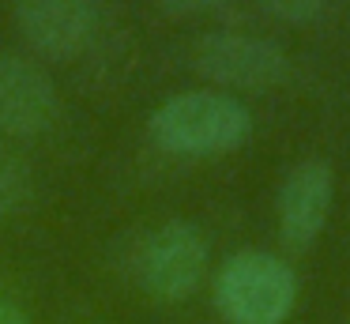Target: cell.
I'll list each match as a JSON object with an SVG mask.
<instances>
[{
  "label": "cell",
  "mask_w": 350,
  "mask_h": 324,
  "mask_svg": "<svg viewBox=\"0 0 350 324\" xmlns=\"http://www.w3.org/2000/svg\"><path fill=\"white\" fill-rule=\"evenodd\" d=\"M252 132V113L222 90H185L151 113V140L170 155H226Z\"/></svg>",
  "instance_id": "6da1fadb"
},
{
  "label": "cell",
  "mask_w": 350,
  "mask_h": 324,
  "mask_svg": "<svg viewBox=\"0 0 350 324\" xmlns=\"http://www.w3.org/2000/svg\"><path fill=\"white\" fill-rule=\"evenodd\" d=\"M294 301V268L264 249H245L230 256L215 279V306L230 324H282Z\"/></svg>",
  "instance_id": "7a4b0ae2"
},
{
  "label": "cell",
  "mask_w": 350,
  "mask_h": 324,
  "mask_svg": "<svg viewBox=\"0 0 350 324\" xmlns=\"http://www.w3.org/2000/svg\"><path fill=\"white\" fill-rule=\"evenodd\" d=\"M207 271V241L185 219H170L159 230L144 234L132 253V275L151 298L181 301L204 283Z\"/></svg>",
  "instance_id": "3957f363"
},
{
  "label": "cell",
  "mask_w": 350,
  "mask_h": 324,
  "mask_svg": "<svg viewBox=\"0 0 350 324\" xmlns=\"http://www.w3.org/2000/svg\"><path fill=\"white\" fill-rule=\"evenodd\" d=\"M196 68L211 83H222V87L267 90V87H279L290 75V57L267 38L219 30V34L200 38Z\"/></svg>",
  "instance_id": "277c9868"
},
{
  "label": "cell",
  "mask_w": 350,
  "mask_h": 324,
  "mask_svg": "<svg viewBox=\"0 0 350 324\" xmlns=\"http://www.w3.org/2000/svg\"><path fill=\"white\" fill-rule=\"evenodd\" d=\"M19 34L46 60H72L94 38V0H12Z\"/></svg>",
  "instance_id": "5b68a950"
},
{
  "label": "cell",
  "mask_w": 350,
  "mask_h": 324,
  "mask_svg": "<svg viewBox=\"0 0 350 324\" xmlns=\"http://www.w3.org/2000/svg\"><path fill=\"white\" fill-rule=\"evenodd\" d=\"M61 98L57 87L34 60L0 57V132L42 136L53 125Z\"/></svg>",
  "instance_id": "8992f818"
},
{
  "label": "cell",
  "mask_w": 350,
  "mask_h": 324,
  "mask_svg": "<svg viewBox=\"0 0 350 324\" xmlns=\"http://www.w3.org/2000/svg\"><path fill=\"white\" fill-rule=\"evenodd\" d=\"M332 188L335 177L320 158H305L286 173L279 188V234L290 249H305L317 241L332 211Z\"/></svg>",
  "instance_id": "52a82bcc"
},
{
  "label": "cell",
  "mask_w": 350,
  "mask_h": 324,
  "mask_svg": "<svg viewBox=\"0 0 350 324\" xmlns=\"http://www.w3.org/2000/svg\"><path fill=\"white\" fill-rule=\"evenodd\" d=\"M34 196V173L19 151L0 143V219H12L31 203Z\"/></svg>",
  "instance_id": "ba28073f"
},
{
  "label": "cell",
  "mask_w": 350,
  "mask_h": 324,
  "mask_svg": "<svg viewBox=\"0 0 350 324\" xmlns=\"http://www.w3.org/2000/svg\"><path fill=\"white\" fill-rule=\"evenodd\" d=\"M260 4L286 23H312L324 12V0H260Z\"/></svg>",
  "instance_id": "9c48e42d"
},
{
  "label": "cell",
  "mask_w": 350,
  "mask_h": 324,
  "mask_svg": "<svg viewBox=\"0 0 350 324\" xmlns=\"http://www.w3.org/2000/svg\"><path fill=\"white\" fill-rule=\"evenodd\" d=\"M166 12L174 15H200V12H215V8H222L226 0H159Z\"/></svg>",
  "instance_id": "30bf717a"
},
{
  "label": "cell",
  "mask_w": 350,
  "mask_h": 324,
  "mask_svg": "<svg viewBox=\"0 0 350 324\" xmlns=\"http://www.w3.org/2000/svg\"><path fill=\"white\" fill-rule=\"evenodd\" d=\"M0 324H27V316L19 313V309L12 306V301L0 298Z\"/></svg>",
  "instance_id": "8fae6325"
},
{
  "label": "cell",
  "mask_w": 350,
  "mask_h": 324,
  "mask_svg": "<svg viewBox=\"0 0 350 324\" xmlns=\"http://www.w3.org/2000/svg\"><path fill=\"white\" fill-rule=\"evenodd\" d=\"M347 324H350V321H347Z\"/></svg>",
  "instance_id": "7c38bea8"
}]
</instances>
